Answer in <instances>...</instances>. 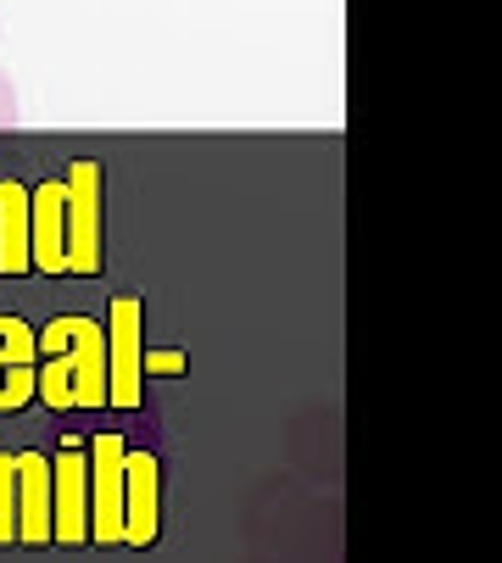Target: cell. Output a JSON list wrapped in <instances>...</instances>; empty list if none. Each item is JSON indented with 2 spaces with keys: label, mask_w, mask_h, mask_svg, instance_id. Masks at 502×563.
I'll list each match as a JSON object with an SVG mask.
<instances>
[{
  "label": "cell",
  "mask_w": 502,
  "mask_h": 563,
  "mask_svg": "<svg viewBox=\"0 0 502 563\" xmlns=\"http://www.w3.org/2000/svg\"><path fill=\"white\" fill-rule=\"evenodd\" d=\"M40 341V401L45 408H101L107 401V330L96 318L62 312L34 335Z\"/></svg>",
  "instance_id": "1"
},
{
  "label": "cell",
  "mask_w": 502,
  "mask_h": 563,
  "mask_svg": "<svg viewBox=\"0 0 502 563\" xmlns=\"http://www.w3.org/2000/svg\"><path fill=\"white\" fill-rule=\"evenodd\" d=\"M140 368H151V374H185V352H140Z\"/></svg>",
  "instance_id": "12"
},
{
  "label": "cell",
  "mask_w": 502,
  "mask_h": 563,
  "mask_svg": "<svg viewBox=\"0 0 502 563\" xmlns=\"http://www.w3.org/2000/svg\"><path fill=\"white\" fill-rule=\"evenodd\" d=\"M12 123H18V90H12L7 67H0V129H12Z\"/></svg>",
  "instance_id": "13"
},
{
  "label": "cell",
  "mask_w": 502,
  "mask_h": 563,
  "mask_svg": "<svg viewBox=\"0 0 502 563\" xmlns=\"http://www.w3.org/2000/svg\"><path fill=\"white\" fill-rule=\"evenodd\" d=\"M0 541H18V452H0Z\"/></svg>",
  "instance_id": "11"
},
{
  "label": "cell",
  "mask_w": 502,
  "mask_h": 563,
  "mask_svg": "<svg viewBox=\"0 0 502 563\" xmlns=\"http://www.w3.org/2000/svg\"><path fill=\"white\" fill-rule=\"evenodd\" d=\"M156 457L151 452H123V541L151 547L156 541Z\"/></svg>",
  "instance_id": "8"
},
{
  "label": "cell",
  "mask_w": 502,
  "mask_h": 563,
  "mask_svg": "<svg viewBox=\"0 0 502 563\" xmlns=\"http://www.w3.org/2000/svg\"><path fill=\"white\" fill-rule=\"evenodd\" d=\"M34 330L23 324V318L0 312V413H18L23 401H34Z\"/></svg>",
  "instance_id": "7"
},
{
  "label": "cell",
  "mask_w": 502,
  "mask_h": 563,
  "mask_svg": "<svg viewBox=\"0 0 502 563\" xmlns=\"http://www.w3.org/2000/svg\"><path fill=\"white\" fill-rule=\"evenodd\" d=\"M18 541H51V457L18 452Z\"/></svg>",
  "instance_id": "9"
},
{
  "label": "cell",
  "mask_w": 502,
  "mask_h": 563,
  "mask_svg": "<svg viewBox=\"0 0 502 563\" xmlns=\"http://www.w3.org/2000/svg\"><path fill=\"white\" fill-rule=\"evenodd\" d=\"M140 301L134 296H112L107 307V401L112 408H134L140 401Z\"/></svg>",
  "instance_id": "4"
},
{
  "label": "cell",
  "mask_w": 502,
  "mask_h": 563,
  "mask_svg": "<svg viewBox=\"0 0 502 563\" xmlns=\"http://www.w3.org/2000/svg\"><path fill=\"white\" fill-rule=\"evenodd\" d=\"M84 457H90V536L123 541V435H96Z\"/></svg>",
  "instance_id": "5"
},
{
  "label": "cell",
  "mask_w": 502,
  "mask_h": 563,
  "mask_svg": "<svg viewBox=\"0 0 502 563\" xmlns=\"http://www.w3.org/2000/svg\"><path fill=\"white\" fill-rule=\"evenodd\" d=\"M62 196H67L62 179H45V185H34V196H29V263H34L40 274H67Z\"/></svg>",
  "instance_id": "6"
},
{
  "label": "cell",
  "mask_w": 502,
  "mask_h": 563,
  "mask_svg": "<svg viewBox=\"0 0 502 563\" xmlns=\"http://www.w3.org/2000/svg\"><path fill=\"white\" fill-rule=\"evenodd\" d=\"M0 274H29V190L0 179Z\"/></svg>",
  "instance_id": "10"
},
{
  "label": "cell",
  "mask_w": 502,
  "mask_h": 563,
  "mask_svg": "<svg viewBox=\"0 0 502 563\" xmlns=\"http://www.w3.org/2000/svg\"><path fill=\"white\" fill-rule=\"evenodd\" d=\"M90 536V457L78 441H62L51 457V541H84Z\"/></svg>",
  "instance_id": "3"
},
{
  "label": "cell",
  "mask_w": 502,
  "mask_h": 563,
  "mask_svg": "<svg viewBox=\"0 0 502 563\" xmlns=\"http://www.w3.org/2000/svg\"><path fill=\"white\" fill-rule=\"evenodd\" d=\"M62 229H67V274H101V163H73L62 174Z\"/></svg>",
  "instance_id": "2"
}]
</instances>
